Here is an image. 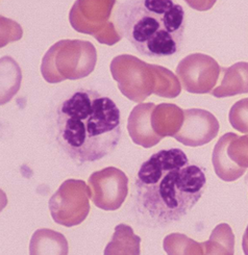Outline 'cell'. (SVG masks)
Instances as JSON below:
<instances>
[{
	"instance_id": "1",
	"label": "cell",
	"mask_w": 248,
	"mask_h": 255,
	"mask_svg": "<svg viewBox=\"0 0 248 255\" xmlns=\"http://www.w3.org/2000/svg\"><path fill=\"white\" fill-rule=\"evenodd\" d=\"M206 185L205 170L190 164L182 149L153 153L141 165L135 182L138 223L163 228L181 221L202 198Z\"/></svg>"
},
{
	"instance_id": "2",
	"label": "cell",
	"mask_w": 248,
	"mask_h": 255,
	"mask_svg": "<svg viewBox=\"0 0 248 255\" xmlns=\"http://www.w3.org/2000/svg\"><path fill=\"white\" fill-rule=\"evenodd\" d=\"M55 138L64 153L77 164L100 160L120 142V110L97 91L78 89L56 110Z\"/></svg>"
},
{
	"instance_id": "3",
	"label": "cell",
	"mask_w": 248,
	"mask_h": 255,
	"mask_svg": "<svg viewBox=\"0 0 248 255\" xmlns=\"http://www.w3.org/2000/svg\"><path fill=\"white\" fill-rule=\"evenodd\" d=\"M117 4V30L140 54L161 59L180 52L186 29L181 4L171 0H124Z\"/></svg>"
},
{
	"instance_id": "4",
	"label": "cell",
	"mask_w": 248,
	"mask_h": 255,
	"mask_svg": "<svg viewBox=\"0 0 248 255\" xmlns=\"http://www.w3.org/2000/svg\"><path fill=\"white\" fill-rule=\"evenodd\" d=\"M111 71L122 94L136 102L145 100L152 93L168 98H174L181 93L179 79L170 70L140 61L133 55L115 57Z\"/></svg>"
},
{
	"instance_id": "5",
	"label": "cell",
	"mask_w": 248,
	"mask_h": 255,
	"mask_svg": "<svg viewBox=\"0 0 248 255\" xmlns=\"http://www.w3.org/2000/svg\"><path fill=\"white\" fill-rule=\"evenodd\" d=\"M97 53L88 41L63 40L55 43L46 52L41 72L47 83L56 84L65 79H79L94 70Z\"/></svg>"
},
{
	"instance_id": "6",
	"label": "cell",
	"mask_w": 248,
	"mask_h": 255,
	"mask_svg": "<svg viewBox=\"0 0 248 255\" xmlns=\"http://www.w3.org/2000/svg\"><path fill=\"white\" fill-rule=\"evenodd\" d=\"M91 193L85 181L68 179L62 183L49 200V210L53 221L72 227L85 221L89 212Z\"/></svg>"
},
{
	"instance_id": "7",
	"label": "cell",
	"mask_w": 248,
	"mask_h": 255,
	"mask_svg": "<svg viewBox=\"0 0 248 255\" xmlns=\"http://www.w3.org/2000/svg\"><path fill=\"white\" fill-rule=\"evenodd\" d=\"M212 163L216 175L224 181H235L243 176L248 169V134H223L214 147Z\"/></svg>"
},
{
	"instance_id": "8",
	"label": "cell",
	"mask_w": 248,
	"mask_h": 255,
	"mask_svg": "<svg viewBox=\"0 0 248 255\" xmlns=\"http://www.w3.org/2000/svg\"><path fill=\"white\" fill-rule=\"evenodd\" d=\"M221 67L205 53L187 55L176 67V75L185 91L192 94H208L215 89Z\"/></svg>"
},
{
	"instance_id": "9",
	"label": "cell",
	"mask_w": 248,
	"mask_h": 255,
	"mask_svg": "<svg viewBox=\"0 0 248 255\" xmlns=\"http://www.w3.org/2000/svg\"><path fill=\"white\" fill-rule=\"evenodd\" d=\"M91 199L102 211L119 210L128 194L126 174L116 167H108L91 174L88 180Z\"/></svg>"
},
{
	"instance_id": "10",
	"label": "cell",
	"mask_w": 248,
	"mask_h": 255,
	"mask_svg": "<svg viewBox=\"0 0 248 255\" xmlns=\"http://www.w3.org/2000/svg\"><path fill=\"white\" fill-rule=\"evenodd\" d=\"M220 129L219 121L211 112L203 109L184 110V121L173 137L189 147H200L212 142Z\"/></svg>"
},
{
	"instance_id": "11",
	"label": "cell",
	"mask_w": 248,
	"mask_h": 255,
	"mask_svg": "<svg viewBox=\"0 0 248 255\" xmlns=\"http://www.w3.org/2000/svg\"><path fill=\"white\" fill-rule=\"evenodd\" d=\"M156 104L140 103L128 117L127 130L135 144L144 148H151L161 142L163 137L157 134L151 125V116Z\"/></svg>"
},
{
	"instance_id": "12",
	"label": "cell",
	"mask_w": 248,
	"mask_h": 255,
	"mask_svg": "<svg viewBox=\"0 0 248 255\" xmlns=\"http://www.w3.org/2000/svg\"><path fill=\"white\" fill-rule=\"evenodd\" d=\"M222 79L211 92L216 98H224L248 93V63L239 62L229 68H221Z\"/></svg>"
},
{
	"instance_id": "13",
	"label": "cell",
	"mask_w": 248,
	"mask_h": 255,
	"mask_svg": "<svg viewBox=\"0 0 248 255\" xmlns=\"http://www.w3.org/2000/svg\"><path fill=\"white\" fill-rule=\"evenodd\" d=\"M184 121V111L175 104L162 103L151 116L152 128L161 137L172 136L179 132Z\"/></svg>"
},
{
	"instance_id": "14",
	"label": "cell",
	"mask_w": 248,
	"mask_h": 255,
	"mask_svg": "<svg viewBox=\"0 0 248 255\" xmlns=\"http://www.w3.org/2000/svg\"><path fill=\"white\" fill-rule=\"evenodd\" d=\"M66 238L51 229H38L31 237L29 253L34 254H68Z\"/></svg>"
},
{
	"instance_id": "15",
	"label": "cell",
	"mask_w": 248,
	"mask_h": 255,
	"mask_svg": "<svg viewBox=\"0 0 248 255\" xmlns=\"http://www.w3.org/2000/svg\"><path fill=\"white\" fill-rule=\"evenodd\" d=\"M141 239L134 235L132 227L125 224H120L115 228V234L110 244L106 246L104 254H123V245L125 246L126 254H140Z\"/></svg>"
},
{
	"instance_id": "16",
	"label": "cell",
	"mask_w": 248,
	"mask_h": 255,
	"mask_svg": "<svg viewBox=\"0 0 248 255\" xmlns=\"http://www.w3.org/2000/svg\"><path fill=\"white\" fill-rule=\"evenodd\" d=\"M229 119L236 130L248 133V98L241 99L234 104L230 111Z\"/></svg>"
},
{
	"instance_id": "17",
	"label": "cell",
	"mask_w": 248,
	"mask_h": 255,
	"mask_svg": "<svg viewBox=\"0 0 248 255\" xmlns=\"http://www.w3.org/2000/svg\"><path fill=\"white\" fill-rule=\"evenodd\" d=\"M243 250L246 255H248V226L245 230V234L243 237Z\"/></svg>"
}]
</instances>
